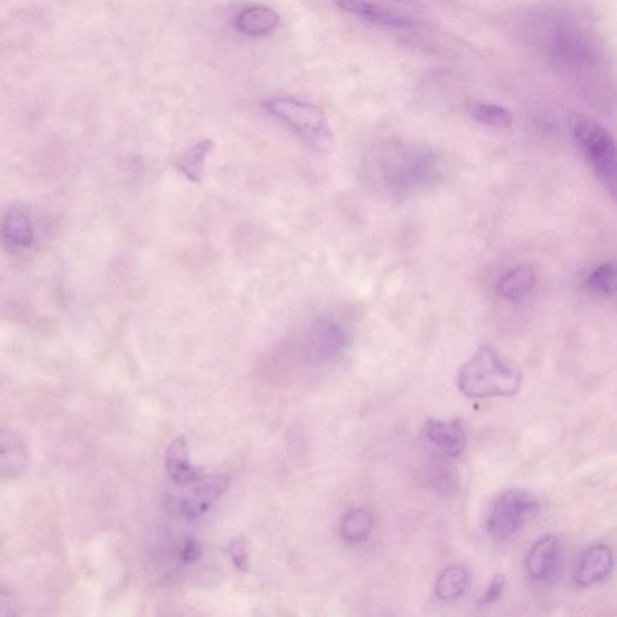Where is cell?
Wrapping results in <instances>:
<instances>
[{"mask_svg":"<svg viewBox=\"0 0 617 617\" xmlns=\"http://www.w3.org/2000/svg\"><path fill=\"white\" fill-rule=\"evenodd\" d=\"M373 516L366 509H354L345 515L342 534L346 542L360 544L366 542L373 530Z\"/></svg>","mask_w":617,"mask_h":617,"instance_id":"cell-18","label":"cell"},{"mask_svg":"<svg viewBox=\"0 0 617 617\" xmlns=\"http://www.w3.org/2000/svg\"><path fill=\"white\" fill-rule=\"evenodd\" d=\"M337 8L345 13L354 15L363 21L373 23L376 26L407 28L413 26V21L392 13L389 9L381 7L379 4L369 2V0H334Z\"/></svg>","mask_w":617,"mask_h":617,"instance_id":"cell-11","label":"cell"},{"mask_svg":"<svg viewBox=\"0 0 617 617\" xmlns=\"http://www.w3.org/2000/svg\"><path fill=\"white\" fill-rule=\"evenodd\" d=\"M29 451L19 434L0 427V480L20 477L26 472Z\"/></svg>","mask_w":617,"mask_h":617,"instance_id":"cell-9","label":"cell"},{"mask_svg":"<svg viewBox=\"0 0 617 617\" xmlns=\"http://www.w3.org/2000/svg\"><path fill=\"white\" fill-rule=\"evenodd\" d=\"M263 105L268 113L285 122L304 139L315 144L331 140L326 116L316 105L293 98H269Z\"/></svg>","mask_w":617,"mask_h":617,"instance_id":"cell-4","label":"cell"},{"mask_svg":"<svg viewBox=\"0 0 617 617\" xmlns=\"http://www.w3.org/2000/svg\"><path fill=\"white\" fill-rule=\"evenodd\" d=\"M536 284V273L528 266L517 267L499 281L498 292L509 302H520Z\"/></svg>","mask_w":617,"mask_h":617,"instance_id":"cell-15","label":"cell"},{"mask_svg":"<svg viewBox=\"0 0 617 617\" xmlns=\"http://www.w3.org/2000/svg\"><path fill=\"white\" fill-rule=\"evenodd\" d=\"M279 25V14L266 7L246 8L235 20V27L240 33L254 38L272 33Z\"/></svg>","mask_w":617,"mask_h":617,"instance_id":"cell-14","label":"cell"},{"mask_svg":"<svg viewBox=\"0 0 617 617\" xmlns=\"http://www.w3.org/2000/svg\"><path fill=\"white\" fill-rule=\"evenodd\" d=\"M426 436L444 455L456 458L466 450L467 433L460 420H436L426 423Z\"/></svg>","mask_w":617,"mask_h":617,"instance_id":"cell-10","label":"cell"},{"mask_svg":"<svg viewBox=\"0 0 617 617\" xmlns=\"http://www.w3.org/2000/svg\"><path fill=\"white\" fill-rule=\"evenodd\" d=\"M396 2L404 3V2H411V0H396Z\"/></svg>","mask_w":617,"mask_h":617,"instance_id":"cell-25","label":"cell"},{"mask_svg":"<svg viewBox=\"0 0 617 617\" xmlns=\"http://www.w3.org/2000/svg\"><path fill=\"white\" fill-rule=\"evenodd\" d=\"M0 235L13 249H29L34 243L31 213L25 205L15 203L5 210L0 220Z\"/></svg>","mask_w":617,"mask_h":617,"instance_id":"cell-8","label":"cell"},{"mask_svg":"<svg viewBox=\"0 0 617 617\" xmlns=\"http://www.w3.org/2000/svg\"><path fill=\"white\" fill-rule=\"evenodd\" d=\"M522 375L495 349L483 345L458 372L457 386L468 398L510 397L519 392Z\"/></svg>","mask_w":617,"mask_h":617,"instance_id":"cell-1","label":"cell"},{"mask_svg":"<svg viewBox=\"0 0 617 617\" xmlns=\"http://www.w3.org/2000/svg\"><path fill=\"white\" fill-rule=\"evenodd\" d=\"M19 604L10 592L0 589V616L16 615Z\"/></svg>","mask_w":617,"mask_h":617,"instance_id":"cell-24","label":"cell"},{"mask_svg":"<svg viewBox=\"0 0 617 617\" xmlns=\"http://www.w3.org/2000/svg\"><path fill=\"white\" fill-rule=\"evenodd\" d=\"M188 444L185 437H178L167 450V472L175 484L186 486L199 479V470L193 467L188 458Z\"/></svg>","mask_w":617,"mask_h":617,"instance_id":"cell-13","label":"cell"},{"mask_svg":"<svg viewBox=\"0 0 617 617\" xmlns=\"http://www.w3.org/2000/svg\"><path fill=\"white\" fill-rule=\"evenodd\" d=\"M213 146V141L203 140L202 143L193 146L184 155H181L178 162H176V167L185 174L188 180L193 182L202 181L205 161H207L210 151L213 150Z\"/></svg>","mask_w":617,"mask_h":617,"instance_id":"cell-17","label":"cell"},{"mask_svg":"<svg viewBox=\"0 0 617 617\" xmlns=\"http://www.w3.org/2000/svg\"><path fill=\"white\" fill-rule=\"evenodd\" d=\"M504 587H505L504 575L502 574L496 575V577L492 579L489 587H487L485 595L481 597L480 605H490L498 601L499 597L502 596Z\"/></svg>","mask_w":617,"mask_h":617,"instance_id":"cell-22","label":"cell"},{"mask_svg":"<svg viewBox=\"0 0 617 617\" xmlns=\"http://www.w3.org/2000/svg\"><path fill=\"white\" fill-rule=\"evenodd\" d=\"M469 574L466 568L452 566L439 575L436 583V595L440 601H454L466 592Z\"/></svg>","mask_w":617,"mask_h":617,"instance_id":"cell-16","label":"cell"},{"mask_svg":"<svg viewBox=\"0 0 617 617\" xmlns=\"http://www.w3.org/2000/svg\"><path fill=\"white\" fill-rule=\"evenodd\" d=\"M526 566L534 580L550 583L556 579L561 567V545L558 539L555 536L539 539L527 556Z\"/></svg>","mask_w":617,"mask_h":617,"instance_id":"cell-7","label":"cell"},{"mask_svg":"<svg viewBox=\"0 0 617 617\" xmlns=\"http://www.w3.org/2000/svg\"><path fill=\"white\" fill-rule=\"evenodd\" d=\"M540 514V504L530 493L510 490L502 493L487 517V533L497 542L514 536L522 527Z\"/></svg>","mask_w":617,"mask_h":617,"instance_id":"cell-3","label":"cell"},{"mask_svg":"<svg viewBox=\"0 0 617 617\" xmlns=\"http://www.w3.org/2000/svg\"><path fill=\"white\" fill-rule=\"evenodd\" d=\"M616 268L613 262L602 264L590 274L589 285L604 296L615 295Z\"/></svg>","mask_w":617,"mask_h":617,"instance_id":"cell-20","label":"cell"},{"mask_svg":"<svg viewBox=\"0 0 617 617\" xmlns=\"http://www.w3.org/2000/svg\"><path fill=\"white\" fill-rule=\"evenodd\" d=\"M613 566L614 556L609 546L593 545L581 557L575 580H577L578 585L583 587L601 583L608 577Z\"/></svg>","mask_w":617,"mask_h":617,"instance_id":"cell-12","label":"cell"},{"mask_svg":"<svg viewBox=\"0 0 617 617\" xmlns=\"http://www.w3.org/2000/svg\"><path fill=\"white\" fill-rule=\"evenodd\" d=\"M229 555H231L234 562V566L240 569L242 572L249 571V549L248 543L244 538H237L232 540L229 545Z\"/></svg>","mask_w":617,"mask_h":617,"instance_id":"cell-21","label":"cell"},{"mask_svg":"<svg viewBox=\"0 0 617 617\" xmlns=\"http://www.w3.org/2000/svg\"><path fill=\"white\" fill-rule=\"evenodd\" d=\"M346 344V333L338 323L317 320L311 325L305 338L304 350L308 361L322 364L340 354Z\"/></svg>","mask_w":617,"mask_h":617,"instance_id":"cell-5","label":"cell"},{"mask_svg":"<svg viewBox=\"0 0 617 617\" xmlns=\"http://www.w3.org/2000/svg\"><path fill=\"white\" fill-rule=\"evenodd\" d=\"M569 129L581 154L610 195L616 190V149L613 135L590 116L575 114L569 119Z\"/></svg>","mask_w":617,"mask_h":617,"instance_id":"cell-2","label":"cell"},{"mask_svg":"<svg viewBox=\"0 0 617 617\" xmlns=\"http://www.w3.org/2000/svg\"><path fill=\"white\" fill-rule=\"evenodd\" d=\"M190 493L181 499L180 509L187 519H197L207 513L221 496L225 495L231 479L225 475H213V477L199 478L195 481Z\"/></svg>","mask_w":617,"mask_h":617,"instance_id":"cell-6","label":"cell"},{"mask_svg":"<svg viewBox=\"0 0 617 617\" xmlns=\"http://www.w3.org/2000/svg\"><path fill=\"white\" fill-rule=\"evenodd\" d=\"M203 554L202 544L196 539L187 540L182 548L181 558L187 564H195L201 560Z\"/></svg>","mask_w":617,"mask_h":617,"instance_id":"cell-23","label":"cell"},{"mask_svg":"<svg viewBox=\"0 0 617 617\" xmlns=\"http://www.w3.org/2000/svg\"><path fill=\"white\" fill-rule=\"evenodd\" d=\"M468 114L475 121L493 128H509L513 123V114L507 108L497 104L472 103L468 107Z\"/></svg>","mask_w":617,"mask_h":617,"instance_id":"cell-19","label":"cell"}]
</instances>
